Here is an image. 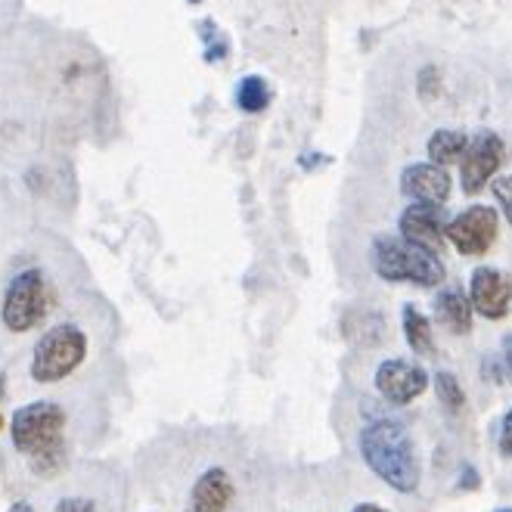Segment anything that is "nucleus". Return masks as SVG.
Segmentation results:
<instances>
[{
	"label": "nucleus",
	"mask_w": 512,
	"mask_h": 512,
	"mask_svg": "<svg viewBox=\"0 0 512 512\" xmlns=\"http://www.w3.org/2000/svg\"><path fill=\"white\" fill-rule=\"evenodd\" d=\"M66 410L56 401H32L13 413L10 438L35 475L47 478L66 466Z\"/></svg>",
	"instance_id": "f257e3e1"
},
{
	"label": "nucleus",
	"mask_w": 512,
	"mask_h": 512,
	"mask_svg": "<svg viewBox=\"0 0 512 512\" xmlns=\"http://www.w3.org/2000/svg\"><path fill=\"white\" fill-rule=\"evenodd\" d=\"M364 463L398 494H413L419 488V460L410 432L395 419H376L360 435Z\"/></svg>",
	"instance_id": "f03ea898"
},
{
	"label": "nucleus",
	"mask_w": 512,
	"mask_h": 512,
	"mask_svg": "<svg viewBox=\"0 0 512 512\" xmlns=\"http://www.w3.org/2000/svg\"><path fill=\"white\" fill-rule=\"evenodd\" d=\"M370 258H373V270L388 283H413L432 289L444 280V264L438 252L413 246L404 236H391V233L376 236Z\"/></svg>",
	"instance_id": "7ed1b4c3"
},
{
	"label": "nucleus",
	"mask_w": 512,
	"mask_h": 512,
	"mask_svg": "<svg viewBox=\"0 0 512 512\" xmlns=\"http://www.w3.org/2000/svg\"><path fill=\"white\" fill-rule=\"evenodd\" d=\"M87 345V333L78 323L50 326L32 351V379L38 385H56L69 379L87 360Z\"/></svg>",
	"instance_id": "20e7f679"
},
{
	"label": "nucleus",
	"mask_w": 512,
	"mask_h": 512,
	"mask_svg": "<svg viewBox=\"0 0 512 512\" xmlns=\"http://www.w3.org/2000/svg\"><path fill=\"white\" fill-rule=\"evenodd\" d=\"M50 311V289L38 267L19 270V274L4 289V305H0V320L10 333H28L35 329Z\"/></svg>",
	"instance_id": "39448f33"
},
{
	"label": "nucleus",
	"mask_w": 512,
	"mask_h": 512,
	"mask_svg": "<svg viewBox=\"0 0 512 512\" xmlns=\"http://www.w3.org/2000/svg\"><path fill=\"white\" fill-rule=\"evenodd\" d=\"M500 233V218L494 205H469L466 212H460L457 218L447 221V239L457 246L460 255H485L494 239Z\"/></svg>",
	"instance_id": "423d86ee"
},
{
	"label": "nucleus",
	"mask_w": 512,
	"mask_h": 512,
	"mask_svg": "<svg viewBox=\"0 0 512 512\" xmlns=\"http://www.w3.org/2000/svg\"><path fill=\"white\" fill-rule=\"evenodd\" d=\"M503 140L494 131H478L475 137H469L466 156L460 159V184L463 193L478 196L481 190L488 187V180L500 171L503 165Z\"/></svg>",
	"instance_id": "0eeeda50"
},
{
	"label": "nucleus",
	"mask_w": 512,
	"mask_h": 512,
	"mask_svg": "<svg viewBox=\"0 0 512 512\" xmlns=\"http://www.w3.org/2000/svg\"><path fill=\"white\" fill-rule=\"evenodd\" d=\"M376 388L388 404L404 407L429 388V373L419 364H410V360L391 357L376 370Z\"/></svg>",
	"instance_id": "6e6552de"
},
{
	"label": "nucleus",
	"mask_w": 512,
	"mask_h": 512,
	"mask_svg": "<svg viewBox=\"0 0 512 512\" xmlns=\"http://www.w3.org/2000/svg\"><path fill=\"white\" fill-rule=\"evenodd\" d=\"M469 298L481 317L503 320L512 305V280L497 267H475L469 280Z\"/></svg>",
	"instance_id": "1a4fd4ad"
},
{
	"label": "nucleus",
	"mask_w": 512,
	"mask_h": 512,
	"mask_svg": "<svg viewBox=\"0 0 512 512\" xmlns=\"http://www.w3.org/2000/svg\"><path fill=\"white\" fill-rule=\"evenodd\" d=\"M401 236L413 246H423L429 252H441L447 239V221L441 215V205L413 202L401 215Z\"/></svg>",
	"instance_id": "9d476101"
},
{
	"label": "nucleus",
	"mask_w": 512,
	"mask_h": 512,
	"mask_svg": "<svg viewBox=\"0 0 512 512\" xmlns=\"http://www.w3.org/2000/svg\"><path fill=\"white\" fill-rule=\"evenodd\" d=\"M401 193L413 202L444 205L450 199V174L435 162H413L401 174Z\"/></svg>",
	"instance_id": "9b49d317"
},
{
	"label": "nucleus",
	"mask_w": 512,
	"mask_h": 512,
	"mask_svg": "<svg viewBox=\"0 0 512 512\" xmlns=\"http://www.w3.org/2000/svg\"><path fill=\"white\" fill-rule=\"evenodd\" d=\"M230 500H233V478L227 475V469L212 466L196 478L187 512H227Z\"/></svg>",
	"instance_id": "f8f14e48"
},
{
	"label": "nucleus",
	"mask_w": 512,
	"mask_h": 512,
	"mask_svg": "<svg viewBox=\"0 0 512 512\" xmlns=\"http://www.w3.org/2000/svg\"><path fill=\"white\" fill-rule=\"evenodd\" d=\"M472 298L460 286H447L435 298V314L454 336H466L472 329Z\"/></svg>",
	"instance_id": "ddd939ff"
},
{
	"label": "nucleus",
	"mask_w": 512,
	"mask_h": 512,
	"mask_svg": "<svg viewBox=\"0 0 512 512\" xmlns=\"http://www.w3.org/2000/svg\"><path fill=\"white\" fill-rule=\"evenodd\" d=\"M342 333L357 348H379L385 342V317L379 311H348Z\"/></svg>",
	"instance_id": "4468645a"
},
{
	"label": "nucleus",
	"mask_w": 512,
	"mask_h": 512,
	"mask_svg": "<svg viewBox=\"0 0 512 512\" xmlns=\"http://www.w3.org/2000/svg\"><path fill=\"white\" fill-rule=\"evenodd\" d=\"M466 146H469V137L463 131H435L429 137V162L435 165H457L463 156H466Z\"/></svg>",
	"instance_id": "2eb2a0df"
},
{
	"label": "nucleus",
	"mask_w": 512,
	"mask_h": 512,
	"mask_svg": "<svg viewBox=\"0 0 512 512\" xmlns=\"http://www.w3.org/2000/svg\"><path fill=\"white\" fill-rule=\"evenodd\" d=\"M401 323H404V336H407V345L416 351V354H432L435 351V342H432V323L429 317L419 311L416 305H404L401 311Z\"/></svg>",
	"instance_id": "dca6fc26"
},
{
	"label": "nucleus",
	"mask_w": 512,
	"mask_h": 512,
	"mask_svg": "<svg viewBox=\"0 0 512 512\" xmlns=\"http://www.w3.org/2000/svg\"><path fill=\"white\" fill-rule=\"evenodd\" d=\"M236 106L249 112V115H258L270 106V87L261 75H246L236 87Z\"/></svg>",
	"instance_id": "f3484780"
},
{
	"label": "nucleus",
	"mask_w": 512,
	"mask_h": 512,
	"mask_svg": "<svg viewBox=\"0 0 512 512\" xmlns=\"http://www.w3.org/2000/svg\"><path fill=\"white\" fill-rule=\"evenodd\" d=\"M435 388H438V401H441L450 413H460V410L466 407V395H463V388H460L457 376L438 373V376H435Z\"/></svg>",
	"instance_id": "a211bd4d"
},
{
	"label": "nucleus",
	"mask_w": 512,
	"mask_h": 512,
	"mask_svg": "<svg viewBox=\"0 0 512 512\" xmlns=\"http://www.w3.org/2000/svg\"><path fill=\"white\" fill-rule=\"evenodd\" d=\"M491 190H494V199H497V205H500V212H503L506 221L512 224V174L497 177L494 184H491Z\"/></svg>",
	"instance_id": "6ab92c4d"
},
{
	"label": "nucleus",
	"mask_w": 512,
	"mask_h": 512,
	"mask_svg": "<svg viewBox=\"0 0 512 512\" xmlns=\"http://www.w3.org/2000/svg\"><path fill=\"white\" fill-rule=\"evenodd\" d=\"M416 87H419V97L423 100H435L438 97V90H441V75L435 66H426L423 72H419L416 78Z\"/></svg>",
	"instance_id": "aec40b11"
},
{
	"label": "nucleus",
	"mask_w": 512,
	"mask_h": 512,
	"mask_svg": "<svg viewBox=\"0 0 512 512\" xmlns=\"http://www.w3.org/2000/svg\"><path fill=\"white\" fill-rule=\"evenodd\" d=\"M53 512H97V503L90 497H63L56 500Z\"/></svg>",
	"instance_id": "412c9836"
},
{
	"label": "nucleus",
	"mask_w": 512,
	"mask_h": 512,
	"mask_svg": "<svg viewBox=\"0 0 512 512\" xmlns=\"http://www.w3.org/2000/svg\"><path fill=\"white\" fill-rule=\"evenodd\" d=\"M500 454L512 460V407L503 416V426H500Z\"/></svg>",
	"instance_id": "4be33fe9"
},
{
	"label": "nucleus",
	"mask_w": 512,
	"mask_h": 512,
	"mask_svg": "<svg viewBox=\"0 0 512 512\" xmlns=\"http://www.w3.org/2000/svg\"><path fill=\"white\" fill-rule=\"evenodd\" d=\"M503 367H506V376L512 379V333L503 339Z\"/></svg>",
	"instance_id": "5701e85b"
},
{
	"label": "nucleus",
	"mask_w": 512,
	"mask_h": 512,
	"mask_svg": "<svg viewBox=\"0 0 512 512\" xmlns=\"http://www.w3.org/2000/svg\"><path fill=\"white\" fill-rule=\"evenodd\" d=\"M351 512H388V509H382L379 503H360V506H354Z\"/></svg>",
	"instance_id": "b1692460"
},
{
	"label": "nucleus",
	"mask_w": 512,
	"mask_h": 512,
	"mask_svg": "<svg viewBox=\"0 0 512 512\" xmlns=\"http://www.w3.org/2000/svg\"><path fill=\"white\" fill-rule=\"evenodd\" d=\"M7 512H35V506H32V503H25V500H16Z\"/></svg>",
	"instance_id": "393cba45"
},
{
	"label": "nucleus",
	"mask_w": 512,
	"mask_h": 512,
	"mask_svg": "<svg viewBox=\"0 0 512 512\" xmlns=\"http://www.w3.org/2000/svg\"><path fill=\"white\" fill-rule=\"evenodd\" d=\"M4 398H7V373L0 367V404H4Z\"/></svg>",
	"instance_id": "a878e982"
},
{
	"label": "nucleus",
	"mask_w": 512,
	"mask_h": 512,
	"mask_svg": "<svg viewBox=\"0 0 512 512\" xmlns=\"http://www.w3.org/2000/svg\"><path fill=\"white\" fill-rule=\"evenodd\" d=\"M497 512H512V509H497Z\"/></svg>",
	"instance_id": "bb28decb"
}]
</instances>
